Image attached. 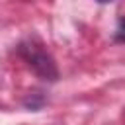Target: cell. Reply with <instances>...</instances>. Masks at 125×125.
Segmentation results:
<instances>
[{
    "mask_svg": "<svg viewBox=\"0 0 125 125\" xmlns=\"http://www.w3.org/2000/svg\"><path fill=\"white\" fill-rule=\"evenodd\" d=\"M20 55L25 59V62L45 80H57L59 76V70H57V64L53 61V57L41 47V45H35L33 41H27V43H21L20 45Z\"/></svg>",
    "mask_w": 125,
    "mask_h": 125,
    "instance_id": "6da1fadb",
    "label": "cell"
},
{
    "mask_svg": "<svg viewBox=\"0 0 125 125\" xmlns=\"http://www.w3.org/2000/svg\"><path fill=\"white\" fill-rule=\"evenodd\" d=\"M115 39H117V41H125V18H121V20H119V23H117Z\"/></svg>",
    "mask_w": 125,
    "mask_h": 125,
    "instance_id": "7a4b0ae2",
    "label": "cell"
},
{
    "mask_svg": "<svg viewBox=\"0 0 125 125\" xmlns=\"http://www.w3.org/2000/svg\"><path fill=\"white\" fill-rule=\"evenodd\" d=\"M98 2H102V4H105V2H113V0H98Z\"/></svg>",
    "mask_w": 125,
    "mask_h": 125,
    "instance_id": "3957f363",
    "label": "cell"
}]
</instances>
